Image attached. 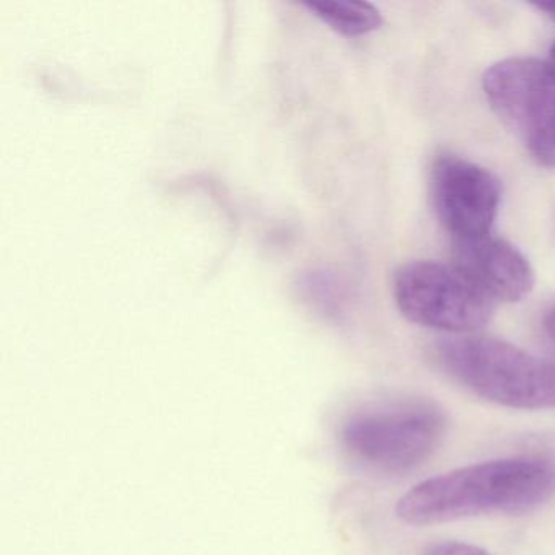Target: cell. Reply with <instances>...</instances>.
<instances>
[{
	"label": "cell",
	"mask_w": 555,
	"mask_h": 555,
	"mask_svg": "<svg viewBox=\"0 0 555 555\" xmlns=\"http://www.w3.org/2000/svg\"><path fill=\"white\" fill-rule=\"evenodd\" d=\"M555 495V463L518 456L486 461L431 477L401 496L396 515L412 526L483 515L534 512Z\"/></svg>",
	"instance_id": "1"
},
{
	"label": "cell",
	"mask_w": 555,
	"mask_h": 555,
	"mask_svg": "<svg viewBox=\"0 0 555 555\" xmlns=\"http://www.w3.org/2000/svg\"><path fill=\"white\" fill-rule=\"evenodd\" d=\"M444 373L474 395L512 409L555 408V363L493 337L438 344Z\"/></svg>",
	"instance_id": "2"
},
{
	"label": "cell",
	"mask_w": 555,
	"mask_h": 555,
	"mask_svg": "<svg viewBox=\"0 0 555 555\" xmlns=\"http://www.w3.org/2000/svg\"><path fill=\"white\" fill-rule=\"evenodd\" d=\"M447 431V415L430 401L404 399L373 405L344 425L347 451L383 473H408L437 450Z\"/></svg>",
	"instance_id": "3"
},
{
	"label": "cell",
	"mask_w": 555,
	"mask_h": 555,
	"mask_svg": "<svg viewBox=\"0 0 555 555\" xmlns=\"http://www.w3.org/2000/svg\"><path fill=\"white\" fill-rule=\"evenodd\" d=\"M483 92L542 167L555 168V61L512 57L487 69Z\"/></svg>",
	"instance_id": "4"
},
{
	"label": "cell",
	"mask_w": 555,
	"mask_h": 555,
	"mask_svg": "<svg viewBox=\"0 0 555 555\" xmlns=\"http://www.w3.org/2000/svg\"><path fill=\"white\" fill-rule=\"evenodd\" d=\"M395 297L409 321L448 333L480 330L495 310V300L463 269L441 262H411L399 269Z\"/></svg>",
	"instance_id": "5"
},
{
	"label": "cell",
	"mask_w": 555,
	"mask_h": 555,
	"mask_svg": "<svg viewBox=\"0 0 555 555\" xmlns=\"http://www.w3.org/2000/svg\"><path fill=\"white\" fill-rule=\"evenodd\" d=\"M431 196L438 219L454 242H467L490 235L502 190L486 168L444 155L431 170Z\"/></svg>",
	"instance_id": "6"
},
{
	"label": "cell",
	"mask_w": 555,
	"mask_h": 555,
	"mask_svg": "<svg viewBox=\"0 0 555 555\" xmlns=\"http://www.w3.org/2000/svg\"><path fill=\"white\" fill-rule=\"evenodd\" d=\"M456 266L463 269L492 300L519 301L534 287L528 259L505 240L487 235L454 242Z\"/></svg>",
	"instance_id": "7"
},
{
	"label": "cell",
	"mask_w": 555,
	"mask_h": 555,
	"mask_svg": "<svg viewBox=\"0 0 555 555\" xmlns=\"http://www.w3.org/2000/svg\"><path fill=\"white\" fill-rule=\"evenodd\" d=\"M318 18L344 37H362L382 27L383 18L375 5L352 0H310L305 2Z\"/></svg>",
	"instance_id": "8"
},
{
	"label": "cell",
	"mask_w": 555,
	"mask_h": 555,
	"mask_svg": "<svg viewBox=\"0 0 555 555\" xmlns=\"http://www.w3.org/2000/svg\"><path fill=\"white\" fill-rule=\"evenodd\" d=\"M424 555H490L489 552L476 547V545L464 544V542H441L431 545Z\"/></svg>",
	"instance_id": "9"
},
{
	"label": "cell",
	"mask_w": 555,
	"mask_h": 555,
	"mask_svg": "<svg viewBox=\"0 0 555 555\" xmlns=\"http://www.w3.org/2000/svg\"><path fill=\"white\" fill-rule=\"evenodd\" d=\"M545 331H547L552 343L555 344V310H552L548 317L545 318Z\"/></svg>",
	"instance_id": "10"
},
{
	"label": "cell",
	"mask_w": 555,
	"mask_h": 555,
	"mask_svg": "<svg viewBox=\"0 0 555 555\" xmlns=\"http://www.w3.org/2000/svg\"><path fill=\"white\" fill-rule=\"evenodd\" d=\"M535 8L555 22V2H541V4H535Z\"/></svg>",
	"instance_id": "11"
},
{
	"label": "cell",
	"mask_w": 555,
	"mask_h": 555,
	"mask_svg": "<svg viewBox=\"0 0 555 555\" xmlns=\"http://www.w3.org/2000/svg\"><path fill=\"white\" fill-rule=\"evenodd\" d=\"M548 57H551V60L555 61V44H554V47H552L551 53H548Z\"/></svg>",
	"instance_id": "12"
}]
</instances>
